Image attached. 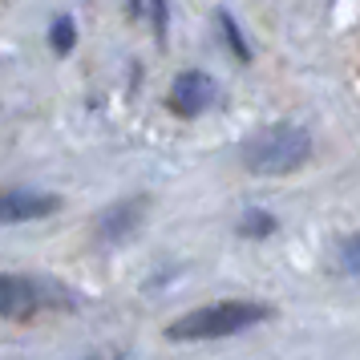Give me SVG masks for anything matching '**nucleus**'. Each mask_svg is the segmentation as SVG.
<instances>
[{"instance_id":"f257e3e1","label":"nucleus","mask_w":360,"mask_h":360,"mask_svg":"<svg viewBox=\"0 0 360 360\" xmlns=\"http://www.w3.org/2000/svg\"><path fill=\"white\" fill-rule=\"evenodd\" d=\"M271 320L267 304H251V300H227V304H211L179 316L166 328V340H219V336H235L243 328H255Z\"/></svg>"},{"instance_id":"f03ea898","label":"nucleus","mask_w":360,"mask_h":360,"mask_svg":"<svg viewBox=\"0 0 360 360\" xmlns=\"http://www.w3.org/2000/svg\"><path fill=\"white\" fill-rule=\"evenodd\" d=\"M311 134L304 126H267L243 146V166L251 174H292L308 162Z\"/></svg>"},{"instance_id":"7ed1b4c3","label":"nucleus","mask_w":360,"mask_h":360,"mask_svg":"<svg viewBox=\"0 0 360 360\" xmlns=\"http://www.w3.org/2000/svg\"><path fill=\"white\" fill-rule=\"evenodd\" d=\"M150 214V198L138 195V198H126V202H114V207H105L98 214V223H94V235H98L101 243H126L134 231L146 223Z\"/></svg>"},{"instance_id":"20e7f679","label":"nucleus","mask_w":360,"mask_h":360,"mask_svg":"<svg viewBox=\"0 0 360 360\" xmlns=\"http://www.w3.org/2000/svg\"><path fill=\"white\" fill-rule=\"evenodd\" d=\"M214 98H219V89H214V82L207 77V73H198V69H191V73H179L174 77V85H170V110L179 117H198L207 114L214 105Z\"/></svg>"},{"instance_id":"39448f33","label":"nucleus","mask_w":360,"mask_h":360,"mask_svg":"<svg viewBox=\"0 0 360 360\" xmlns=\"http://www.w3.org/2000/svg\"><path fill=\"white\" fill-rule=\"evenodd\" d=\"M61 211V198L49 191H0V223H33Z\"/></svg>"},{"instance_id":"423d86ee","label":"nucleus","mask_w":360,"mask_h":360,"mask_svg":"<svg viewBox=\"0 0 360 360\" xmlns=\"http://www.w3.org/2000/svg\"><path fill=\"white\" fill-rule=\"evenodd\" d=\"M41 304H45V295L37 288V279L0 271V316L4 320H29L41 311Z\"/></svg>"},{"instance_id":"0eeeda50","label":"nucleus","mask_w":360,"mask_h":360,"mask_svg":"<svg viewBox=\"0 0 360 360\" xmlns=\"http://www.w3.org/2000/svg\"><path fill=\"white\" fill-rule=\"evenodd\" d=\"M271 231H279V223H276V214H267V211H247L239 219V235H247V239H267Z\"/></svg>"},{"instance_id":"6e6552de","label":"nucleus","mask_w":360,"mask_h":360,"mask_svg":"<svg viewBox=\"0 0 360 360\" xmlns=\"http://www.w3.org/2000/svg\"><path fill=\"white\" fill-rule=\"evenodd\" d=\"M73 41H77L73 17H57V20H53V29H49V45H53V53H61V57H65V53L73 49Z\"/></svg>"},{"instance_id":"1a4fd4ad","label":"nucleus","mask_w":360,"mask_h":360,"mask_svg":"<svg viewBox=\"0 0 360 360\" xmlns=\"http://www.w3.org/2000/svg\"><path fill=\"white\" fill-rule=\"evenodd\" d=\"M219 25H223V37H227L231 53H235L239 61H251V45L243 41V33H239V25H235V17H231V13H219Z\"/></svg>"},{"instance_id":"9d476101","label":"nucleus","mask_w":360,"mask_h":360,"mask_svg":"<svg viewBox=\"0 0 360 360\" xmlns=\"http://www.w3.org/2000/svg\"><path fill=\"white\" fill-rule=\"evenodd\" d=\"M340 271H352V276H360V231L340 247Z\"/></svg>"},{"instance_id":"9b49d317","label":"nucleus","mask_w":360,"mask_h":360,"mask_svg":"<svg viewBox=\"0 0 360 360\" xmlns=\"http://www.w3.org/2000/svg\"><path fill=\"white\" fill-rule=\"evenodd\" d=\"M154 25H158V37L166 33V0H154Z\"/></svg>"}]
</instances>
